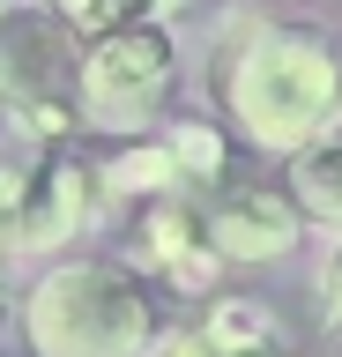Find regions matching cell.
I'll use <instances>...</instances> for the list:
<instances>
[{"instance_id": "obj_13", "label": "cell", "mask_w": 342, "mask_h": 357, "mask_svg": "<svg viewBox=\"0 0 342 357\" xmlns=\"http://www.w3.org/2000/svg\"><path fill=\"white\" fill-rule=\"evenodd\" d=\"M8 15H15V0H0V22H8Z\"/></svg>"}, {"instance_id": "obj_8", "label": "cell", "mask_w": 342, "mask_h": 357, "mask_svg": "<svg viewBox=\"0 0 342 357\" xmlns=\"http://www.w3.org/2000/svg\"><path fill=\"white\" fill-rule=\"evenodd\" d=\"M290 201L305 208V216H320V223H342V142H305L297 149V164H290Z\"/></svg>"}, {"instance_id": "obj_14", "label": "cell", "mask_w": 342, "mask_h": 357, "mask_svg": "<svg viewBox=\"0 0 342 357\" xmlns=\"http://www.w3.org/2000/svg\"><path fill=\"white\" fill-rule=\"evenodd\" d=\"M0 105H8V97H0Z\"/></svg>"}, {"instance_id": "obj_11", "label": "cell", "mask_w": 342, "mask_h": 357, "mask_svg": "<svg viewBox=\"0 0 342 357\" xmlns=\"http://www.w3.org/2000/svg\"><path fill=\"white\" fill-rule=\"evenodd\" d=\"M320 305H327V320L342 328V245L327 253V268H320Z\"/></svg>"}, {"instance_id": "obj_5", "label": "cell", "mask_w": 342, "mask_h": 357, "mask_svg": "<svg viewBox=\"0 0 342 357\" xmlns=\"http://www.w3.org/2000/svg\"><path fill=\"white\" fill-rule=\"evenodd\" d=\"M297 208L283 186L268 178H216V201H208V238L224 261H275V253H290L297 245Z\"/></svg>"}, {"instance_id": "obj_7", "label": "cell", "mask_w": 342, "mask_h": 357, "mask_svg": "<svg viewBox=\"0 0 342 357\" xmlns=\"http://www.w3.org/2000/svg\"><path fill=\"white\" fill-rule=\"evenodd\" d=\"M141 253L164 268V275H179V283H201L208 268L224 261L216 238H208V216L201 208H186V201H164L141 216Z\"/></svg>"}, {"instance_id": "obj_1", "label": "cell", "mask_w": 342, "mask_h": 357, "mask_svg": "<svg viewBox=\"0 0 342 357\" xmlns=\"http://www.w3.org/2000/svg\"><path fill=\"white\" fill-rule=\"evenodd\" d=\"M216 97L261 149H305L342 119V52L305 22H238L216 52Z\"/></svg>"}, {"instance_id": "obj_10", "label": "cell", "mask_w": 342, "mask_h": 357, "mask_svg": "<svg viewBox=\"0 0 342 357\" xmlns=\"http://www.w3.org/2000/svg\"><path fill=\"white\" fill-rule=\"evenodd\" d=\"M149 357H290V335H275V342H253V350H208L201 328L186 320V328H164V342Z\"/></svg>"}, {"instance_id": "obj_2", "label": "cell", "mask_w": 342, "mask_h": 357, "mask_svg": "<svg viewBox=\"0 0 342 357\" xmlns=\"http://www.w3.org/2000/svg\"><path fill=\"white\" fill-rule=\"evenodd\" d=\"M30 350L38 357H141L149 350V298L134 275L104 261H68L30 290Z\"/></svg>"}, {"instance_id": "obj_9", "label": "cell", "mask_w": 342, "mask_h": 357, "mask_svg": "<svg viewBox=\"0 0 342 357\" xmlns=\"http://www.w3.org/2000/svg\"><path fill=\"white\" fill-rule=\"evenodd\" d=\"M104 178L127 186V194H141V186H186V156H179V142H141V149L112 156Z\"/></svg>"}, {"instance_id": "obj_12", "label": "cell", "mask_w": 342, "mask_h": 357, "mask_svg": "<svg viewBox=\"0 0 342 357\" xmlns=\"http://www.w3.org/2000/svg\"><path fill=\"white\" fill-rule=\"evenodd\" d=\"M82 8H90V0H60V15H68V22H75V15H82Z\"/></svg>"}, {"instance_id": "obj_6", "label": "cell", "mask_w": 342, "mask_h": 357, "mask_svg": "<svg viewBox=\"0 0 342 357\" xmlns=\"http://www.w3.org/2000/svg\"><path fill=\"white\" fill-rule=\"evenodd\" d=\"M82 208H90V164L82 156H45L38 172H23V201H15V223H8V245H68L82 231Z\"/></svg>"}, {"instance_id": "obj_4", "label": "cell", "mask_w": 342, "mask_h": 357, "mask_svg": "<svg viewBox=\"0 0 342 357\" xmlns=\"http://www.w3.org/2000/svg\"><path fill=\"white\" fill-rule=\"evenodd\" d=\"M164 97H171V38L164 30L127 22V30H104L82 52V112L97 127L134 134Z\"/></svg>"}, {"instance_id": "obj_3", "label": "cell", "mask_w": 342, "mask_h": 357, "mask_svg": "<svg viewBox=\"0 0 342 357\" xmlns=\"http://www.w3.org/2000/svg\"><path fill=\"white\" fill-rule=\"evenodd\" d=\"M0 97L23 112L30 134H68L82 105V52H75L68 22L15 8L0 22Z\"/></svg>"}]
</instances>
